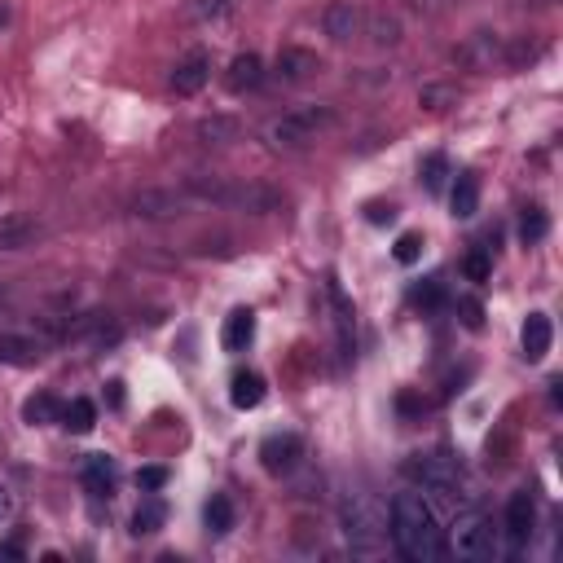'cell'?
<instances>
[{"label": "cell", "mask_w": 563, "mask_h": 563, "mask_svg": "<svg viewBox=\"0 0 563 563\" xmlns=\"http://www.w3.org/2000/svg\"><path fill=\"white\" fill-rule=\"evenodd\" d=\"M392 546L410 563H432L449 550L423 493H396L392 498Z\"/></svg>", "instance_id": "1"}, {"label": "cell", "mask_w": 563, "mask_h": 563, "mask_svg": "<svg viewBox=\"0 0 563 563\" xmlns=\"http://www.w3.org/2000/svg\"><path fill=\"white\" fill-rule=\"evenodd\" d=\"M185 194L194 203H212V207H238V212H278L282 207V194L269 190V185H256V181H216V176H194L185 181Z\"/></svg>", "instance_id": "2"}, {"label": "cell", "mask_w": 563, "mask_h": 563, "mask_svg": "<svg viewBox=\"0 0 563 563\" xmlns=\"http://www.w3.org/2000/svg\"><path fill=\"white\" fill-rule=\"evenodd\" d=\"M330 128H339L335 106H300V110H291V115L273 119L269 141L273 146H286V150H300V146H308V141L326 137Z\"/></svg>", "instance_id": "3"}, {"label": "cell", "mask_w": 563, "mask_h": 563, "mask_svg": "<svg viewBox=\"0 0 563 563\" xmlns=\"http://www.w3.org/2000/svg\"><path fill=\"white\" fill-rule=\"evenodd\" d=\"M339 515H344V533H348V542L352 550H361V555H374L383 542V511H379V502L370 498V493H348L344 506H339Z\"/></svg>", "instance_id": "4"}, {"label": "cell", "mask_w": 563, "mask_h": 563, "mask_svg": "<svg viewBox=\"0 0 563 563\" xmlns=\"http://www.w3.org/2000/svg\"><path fill=\"white\" fill-rule=\"evenodd\" d=\"M401 471L414 484H423V489H432V493H445V498H454L462 489V462L449 454H414V458H405Z\"/></svg>", "instance_id": "5"}, {"label": "cell", "mask_w": 563, "mask_h": 563, "mask_svg": "<svg viewBox=\"0 0 563 563\" xmlns=\"http://www.w3.org/2000/svg\"><path fill=\"white\" fill-rule=\"evenodd\" d=\"M498 550V528L484 511H467L454 524V555L458 559H493Z\"/></svg>", "instance_id": "6"}, {"label": "cell", "mask_w": 563, "mask_h": 563, "mask_svg": "<svg viewBox=\"0 0 563 563\" xmlns=\"http://www.w3.org/2000/svg\"><path fill=\"white\" fill-rule=\"evenodd\" d=\"M300 458H304V436H295V432H273V436H264V445H260V467L269 471V476H291V471L300 467Z\"/></svg>", "instance_id": "7"}, {"label": "cell", "mask_w": 563, "mask_h": 563, "mask_svg": "<svg viewBox=\"0 0 563 563\" xmlns=\"http://www.w3.org/2000/svg\"><path fill=\"white\" fill-rule=\"evenodd\" d=\"M533 528H537V502H533V493L520 489V493H511V502H506V537H511V546L520 550L533 542Z\"/></svg>", "instance_id": "8"}, {"label": "cell", "mask_w": 563, "mask_h": 563, "mask_svg": "<svg viewBox=\"0 0 563 563\" xmlns=\"http://www.w3.org/2000/svg\"><path fill=\"white\" fill-rule=\"evenodd\" d=\"M207 80H212V53L190 49L181 62H176V71H172V93L176 97H194Z\"/></svg>", "instance_id": "9"}, {"label": "cell", "mask_w": 563, "mask_h": 563, "mask_svg": "<svg viewBox=\"0 0 563 563\" xmlns=\"http://www.w3.org/2000/svg\"><path fill=\"white\" fill-rule=\"evenodd\" d=\"M36 238H44V225L40 220H31V216H0V251H27V247H36Z\"/></svg>", "instance_id": "10"}, {"label": "cell", "mask_w": 563, "mask_h": 563, "mask_svg": "<svg viewBox=\"0 0 563 563\" xmlns=\"http://www.w3.org/2000/svg\"><path fill=\"white\" fill-rule=\"evenodd\" d=\"M80 480H84V489L93 493V498H110V493H115V484H119L115 458H106V454H88V458H84V467H80Z\"/></svg>", "instance_id": "11"}, {"label": "cell", "mask_w": 563, "mask_h": 563, "mask_svg": "<svg viewBox=\"0 0 563 563\" xmlns=\"http://www.w3.org/2000/svg\"><path fill=\"white\" fill-rule=\"evenodd\" d=\"M273 66H278L282 84H304V80H313V75L322 71V58H317L313 49H282Z\"/></svg>", "instance_id": "12"}, {"label": "cell", "mask_w": 563, "mask_h": 563, "mask_svg": "<svg viewBox=\"0 0 563 563\" xmlns=\"http://www.w3.org/2000/svg\"><path fill=\"white\" fill-rule=\"evenodd\" d=\"M185 203H190L185 190H146L132 207H137V216H146V220H168V216L181 212Z\"/></svg>", "instance_id": "13"}, {"label": "cell", "mask_w": 563, "mask_h": 563, "mask_svg": "<svg viewBox=\"0 0 563 563\" xmlns=\"http://www.w3.org/2000/svg\"><path fill=\"white\" fill-rule=\"evenodd\" d=\"M220 344H225V352H247L256 344V313H251V308H234V313L225 317Z\"/></svg>", "instance_id": "14"}, {"label": "cell", "mask_w": 563, "mask_h": 563, "mask_svg": "<svg viewBox=\"0 0 563 563\" xmlns=\"http://www.w3.org/2000/svg\"><path fill=\"white\" fill-rule=\"evenodd\" d=\"M550 339H555V326H550V317H546V313H528V322H524V330H520L524 357H528V361H542L546 352H550Z\"/></svg>", "instance_id": "15"}, {"label": "cell", "mask_w": 563, "mask_h": 563, "mask_svg": "<svg viewBox=\"0 0 563 563\" xmlns=\"http://www.w3.org/2000/svg\"><path fill=\"white\" fill-rule=\"evenodd\" d=\"M225 84H229V93H256V88L264 84V62L256 58V53H238V58L229 62Z\"/></svg>", "instance_id": "16"}, {"label": "cell", "mask_w": 563, "mask_h": 563, "mask_svg": "<svg viewBox=\"0 0 563 563\" xmlns=\"http://www.w3.org/2000/svg\"><path fill=\"white\" fill-rule=\"evenodd\" d=\"M264 392H269V383H264V374H256V370H238L234 379H229V401H234V410H256L264 401Z\"/></svg>", "instance_id": "17"}, {"label": "cell", "mask_w": 563, "mask_h": 563, "mask_svg": "<svg viewBox=\"0 0 563 563\" xmlns=\"http://www.w3.org/2000/svg\"><path fill=\"white\" fill-rule=\"evenodd\" d=\"M449 207H454L458 220H471L480 212V176L476 172H458L454 190H449Z\"/></svg>", "instance_id": "18"}, {"label": "cell", "mask_w": 563, "mask_h": 563, "mask_svg": "<svg viewBox=\"0 0 563 563\" xmlns=\"http://www.w3.org/2000/svg\"><path fill=\"white\" fill-rule=\"evenodd\" d=\"M0 361L5 366H40L44 361V344L27 335H0Z\"/></svg>", "instance_id": "19"}, {"label": "cell", "mask_w": 563, "mask_h": 563, "mask_svg": "<svg viewBox=\"0 0 563 563\" xmlns=\"http://www.w3.org/2000/svg\"><path fill=\"white\" fill-rule=\"evenodd\" d=\"M194 137L203 141V146H229V141L242 137V124L234 115H207L194 124Z\"/></svg>", "instance_id": "20"}, {"label": "cell", "mask_w": 563, "mask_h": 563, "mask_svg": "<svg viewBox=\"0 0 563 563\" xmlns=\"http://www.w3.org/2000/svg\"><path fill=\"white\" fill-rule=\"evenodd\" d=\"M326 295H330V304H335V322H339V348H344V357H352V304H348V295H344V286H339V278H326Z\"/></svg>", "instance_id": "21"}, {"label": "cell", "mask_w": 563, "mask_h": 563, "mask_svg": "<svg viewBox=\"0 0 563 563\" xmlns=\"http://www.w3.org/2000/svg\"><path fill=\"white\" fill-rule=\"evenodd\" d=\"M22 423L27 427H49V423H62V401L53 392H36L27 396V405H22Z\"/></svg>", "instance_id": "22"}, {"label": "cell", "mask_w": 563, "mask_h": 563, "mask_svg": "<svg viewBox=\"0 0 563 563\" xmlns=\"http://www.w3.org/2000/svg\"><path fill=\"white\" fill-rule=\"evenodd\" d=\"M234 520H238L234 502H229L225 493H212V498H207V506H203V524H207V533H212V537H225L229 528H234Z\"/></svg>", "instance_id": "23"}, {"label": "cell", "mask_w": 563, "mask_h": 563, "mask_svg": "<svg viewBox=\"0 0 563 563\" xmlns=\"http://www.w3.org/2000/svg\"><path fill=\"white\" fill-rule=\"evenodd\" d=\"M62 427L71 436H88L97 427V405L84 401V396H75L71 405H62Z\"/></svg>", "instance_id": "24"}, {"label": "cell", "mask_w": 563, "mask_h": 563, "mask_svg": "<svg viewBox=\"0 0 563 563\" xmlns=\"http://www.w3.org/2000/svg\"><path fill=\"white\" fill-rule=\"evenodd\" d=\"M361 31V14L352 5H330L326 9V36L330 40H352Z\"/></svg>", "instance_id": "25"}, {"label": "cell", "mask_w": 563, "mask_h": 563, "mask_svg": "<svg viewBox=\"0 0 563 563\" xmlns=\"http://www.w3.org/2000/svg\"><path fill=\"white\" fill-rule=\"evenodd\" d=\"M410 304H414V308H423V313H436V308H445V304H449V286H445V278H427V282H418L414 291H410Z\"/></svg>", "instance_id": "26"}, {"label": "cell", "mask_w": 563, "mask_h": 563, "mask_svg": "<svg viewBox=\"0 0 563 563\" xmlns=\"http://www.w3.org/2000/svg\"><path fill=\"white\" fill-rule=\"evenodd\" d=\"M163 520H168V506H163L159 498H146L137 506V515H132V533L137 537H150V533H159Z\"/></svg>", "instance_id": "27"}, {"label": "cell", "mask_w": 563, "mask_h": 563, "mask_svg": "<svg viewBox=\"0 0 563 563\" xmlns=\"http://www.w3.org/2000/svg\"><path fill=\"white\" fill-rule=\"evenodd\" d=\"M449 176H454V172H449V159H445V154H427V159L418 163V181H423L427 194H440V190H445Z\"/></svg>", "instance_id": "28"}, {"label": "cell", "mask_w": 563, "mask_h": 563, "mask_svg": "<svg viewBox=\"0 0 563 563\" xmlns=\"http://www.w3.org/2000/svg\"><path fill=\"white\" fill-rule=\"evenodd\" d=\"M546 234H550V216L537 203L524 207V216H520V242H524V247H537Z\"/></svg>", "instance_id": "29"}, {"label": "cell", "mask_w": 563, "mask_h": 563, "mask_svg": "<svg viewBox=\"0 0 563 563\" xmlns=\"http://www.w3.org/2000/svg\"><path fill=\"white\" fill-rule=\"evenodd\" d=\"M229 5H234V0H185L181 18L185 22H212L220 14H229Z\"/></svg>", "instance_id": "30"}, {"label": "cell", "mask_w": 563, "mask_h": 563, "mask_svg": "<svg viewBox=\"0 0 563 563\" xmlns=\"http://www.w3.org/2000/svg\"><path fill=\"white\" fill-rule=\"evenodd\" d=\"M493 247H476L467 260H462V273H467V282H489V273H493V256H489Z\"/></svg>", "instance_id": "31"}, {"label": "cell", "mask_w": 563, "mask_h": 563, "mask_svg": "<svg viewBox=\"0 0 563 563\" xmlns=\"http://www.w3.org/2000/svg\"><path fill=\"white\" fill-rule=\"evenodd\" d=\"M418 256H423V238L418 234H401L392 247V260L396 264H418Z\"/></svg>", "instance_id": "32"}, {"label": "cell", "mask_w": 563, "mask_h": 563, "mask_svg": "<svg viewBox=\"0 0 563 563\" xmlns=\"http://www.w3.org/2000/svg\"><path fill=\"white\" fill-rule=\"evenodd\" d=\"M163 484H168V467H141V471H137V489L159 493Z\"/></svg>", "instance_id": "33"}, {"label": "cell", "mask_w": 563, "mask_h": 563, "mask_svg": "<svg viewBox=\"0 0 563 563\" xmlns=\"http://www.w3.org/2000/svg\"><path fill=\"white\" fill-rule=\"evenodd\" d=\"M366 220H370V225H392V220H396V203L374 198V203H366Z\"/></svg>", "instance_id": "34"}, {"label": "cell", "mask_w": 563, "mask_h": 563, "mask_svg": "<svg viewBox=\"0 0 563 563\" xmlns=\"http://www.w3.org/2000/svg\"><path fill=\"white\" fill-rule=\"evenodd\" d=\"M458 313H462V322H467V330H480L484 326V308L476 300H458Z\"/></svg>", "instance_id": "35"}, {"label": "cell", "mask_w": 563, "mask_h": 563, "mask_svg": "<svg viewBox=\"0 0 563 563\" xmlns=\"http://www.w3.org/2000/svg\"><path fill=\"white\" fill-rule=\"evenodd\" d=\"M374 31H379V36H374L379 44H396V36H401V27H396L392 18H379V22H374Z\"/></svg>", "instance_id": "36"}, {"label": "cell", "mask_w": 563, "mask_h": 563, "mask_svg": "<svg viewBox=\"0 0 563 563\" xmlns=\"http://www.w3.org/2000/svg\"><path fill=\"white\" fill-rule=\"evenodd\" d=\"M440 102H454V88H423V106L440 110Z\"/></svg>", "instance_id": "37"}, {"label": "cell", "mask_w": 563, "mask_h": 563, "mask_svg": "<svg viewBox=\"0 0 563 563\" xmlns=\"http://www.w3.org/2000/svg\"><path fill=\"white\" fill-rule=\"evenodd\" d=\"M110 405H115V410H119V405H124V383H110Z\"/></svg>", "instance_id": "38"}, {"label": "cell", "mask_w": 563, "mask_h": 563, "mask_svg": "<svg viewBox=\"0 0 563 563\" xmlns=\"http://www.w3.org/2000/svg\"><path fill=\"white\" fill-rule=\"evenodd\" d=\"M9 506H14V502H9V489H5V484H0V520H5V515H9Z\"/></svg>", "instance_id": "39"}, {"label": "cell", "mask_w": 563, "mask_h": 563, "mask_svg": "<svg viewBox=\"0 0 563 563\" xmlns=\"http://www.w3.org/2000/svg\"><path fill=\"white\" fill-rule=\"evenodd\" d=\"M18 555H22L18 546H0V559H18Z\"/></svg>", "instance_id": "40"}, {"label": "cell", "mask_w": 563, "mask_h": 563, "mask_svg": "<svg viewBox=\"0 0 563 563\" xmlns=\"http://www.w3.org/2000/svg\"><path fill=\"white\" fill-rule=\"evenodd\" d=\"M0 22H9V5H0Z\"/></svg>", "instance_id": "41"}]
</instances>
